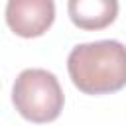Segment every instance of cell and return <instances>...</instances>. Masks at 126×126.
<instances>
[{
  "label": "cell",
  "instance_id": "obj_1",
  "mask_svg": "<svg viewBox=\"0 0 126 126\" xmlns=\"http://www.w3.org/2000/svg\"><path fill=\"white\" fill-rule=\"evenodd\" d=\"M73 85L85 94H110L126 87V45L100 39L75 45L67 57Z\"/></svg>",
  "mask_w": 126,
  "mask_h": 126
},
{
  "label": "cell",
  "instance_id": "obj_2",
  "mask_svg": "<svg viewBox=\"0 0 126 126\" xmlns=\"http://www.w3.org/2000/svg\"><path fill=\"white\" fill-rule=\"evenodd\" d=\"M12 102L30 122H53L63 110V89L57 77L45 69H24L12 87Z\"/></svg>",
  "mask_w": 126,
  "mask_h": 126
},
{
  "label": "cell",
  "instance_id": "obj_3",
  "mask_svg": "<svg viewBox=\"0 0 126 126\" xmlns=\"http://www.w3.org/2000/svg\"><path fill=\"white\" fill-rule=\"evenodd\" d=\"M55 20L53 0H8L6 24L20 37L43 35Z\"/></svg>",
  "mask_w": 126,
  "mask_h": 126
},
{
  "label": "cell",
  "instance_id": "obj_4",
  "mask_svg": "<svg viewBox=\"0 0 126 126\" xmlns=\"http://www.w3.org/2000/svg\"><path fill=\"white\" fill-rule=\"evenodd\" d=\"M67 12L79 30L98 32L116 20L118 0H69Z\"/></svg>",
  "mask_w": 126,
  "mask_h": 126
}]
</instances>
